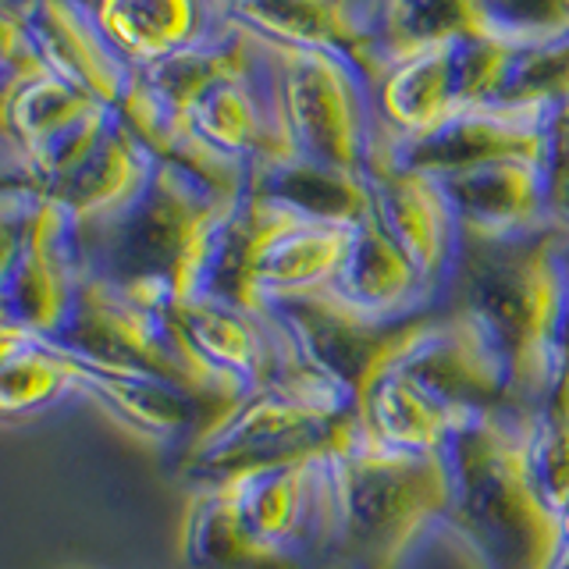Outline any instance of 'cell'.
Returning <instances> with one entry per match:
<instances>
[{"instance_id":"cell-1","label":"cell","mask_w":569,"mask_h":569,"mask_svg":"<svg viewBox=\"0 0 569 569\" xmlns=\"http://www.w3.org/2000/svg\"><path fill=\"white\" fill-rule=\"evenodd\" d=\"M452 307L473 310L495 335L509 367V406L541 413L556 388V349L562 317L559 221L506 239L459 231L452 267Z\"/></svg>"},{"instance_id":"cell-2","label":"cell","mask_w":569,"mask_h":569,"mask_svg":"<svg viewBox=\"0 0 569 569\" xmlns=\"http://www.w3.org/2000/svg\"><path fill=\"white\" fill-rule=\"evenodd\" d=\"M452 530L485 569H562L569 538L530 473L527 417L516 409L473 413L449 441Z\"/></svg>"},{"instance_id":"cell-3","label":"cell","mask_w":569,"mask_h":569,"mask_svg":"<svg viewBox=\"0 0 569 569\" xmlns=\"http://www.w3.org/2000/svg\"><path fill=\"white\" fill-rule=\"evenodd\" d=\"M231 200L192 171L157 160L147 189L114 218L82 228L86 274L153 310H174L203 289L207 246Z\"/></svg>"},{"instance_id":"cell-4","label":"cell","mask_w":569,"mask_h":569,"mask_svg":"<svg viewBox=\"0 0 569 569\" xmlns=\"http://www.w3.org/2000/svg\"><path fill=\"white\" fill-rule=\"evenodd\" d=\"M331 545L346 569H399L427 530L449 520V452H406L356 435L328 459Z\"/></svg>"},{"instance_id":"cell-5","label":"cell","mask_w":569,"mask_h":569,"mask_svg":"<svg viewBox=\"0 0 569 569\" xmlns=\"http://www.w3.org/2000/svg\"><path fill=\"white\" fill-rule=\"evenodd\" d=\"M363 431L360 399L310 367L253 388L186 452L192 485H221L239 473L302 459H331Z\"/></svg>"},{"instance_id":"cell-6","label":"cell","mask_w":569,"mask_h":569,"mask_svg":"<svg viewBox=\"0 0 569 569\" xmlns=\"http://www.w3.org/2000/svg\"><path fill=\"white\" fill-rule=\"evenodd\" d=\"M50 338L79 360L153 373L224 406H236L249 396L242 385L213 373L189 349L171 310H153L97 274H82L64 328Z\"/></svg>"},{"instance_id":"cell-7","label":"cell","mask_w":569,"mask_h":569,"mask_svg":"<svg viewBox=\"0 0 569 569\" xmlns=\"http://www.w3.org/2000/svg\"><path fill=\"white\" fill-rule=\"evenodd\" d=\"M267 47L274 100L292 153L367 174L378 114H370V86L346 58L331 50Z\"/></svg>"},{"instance_id":"cell-8","label":"cell","mask_w":569,"mask_h":569,"mask_svg":"<svg viewBox=\"0 0 569 569\" xmlns=\"http://www.w3.org/2000/svg\"><path fill=\"white\" fill-rule=\"evenodd\" d=\"M82 274V224L76 213L36 189H4V257H0L4 325L58 335L71 313Z\"/></svg>"},{"instance_id":"cell-9","label":"cell","mask_w":569,"mask_h":569,"mask_svg":"<svg viewBox=\"0 0 569 569\" xmlns=\"http://www.w3.org/2000/svg\"><path fill=\"white\" fill-rule=\"evenodd\" d=\"M263 310L289 335L299 360L349 388L356 399L399 360L427 313L409 320H378L346 302L331 284L299 296L263 299Z\"/></svg>"},{"instance_id":"cell-10","label":"cell","mask_w":569,"mask_h":569,"mask_svg":"<svg viewBox=\"0 0 569 569\" xmlns=\"http://www.w3.org/2000/svg\"><path fill=\"white\" fill-rule=\"evenodd\" d=\"M538 111L473 103L459 107L456 114L413 136L388 132L385 124H378L370 160H385V164H396L406 171L445 178L495 164V160H533L538 164Z\"/></svg>"},{"instance_id":"cell-11","label":"cell","mask_w":569,"mask_h":569,"mask_svg":"<svg viewBox=\"0 0 569 569\" xmlns=\"http://www.w3.org/2000/svg\"><path fill=\"white\" fill-rule=\"evenodd\" d=\"M391 367L417 378L462 413H491L509 406L506 356L473 310L449 307L445 313H427Z\"/></svg>"},{"instance_id":"cell-12","label":"cell","mask_w":569,"mask_h":569,"mask_svg":"<svg viewBox=\"0 0 569 569\" xmlns=\"http://www.w3.org/2000/svg\"><path fill=\"white\" fill-rule=\"evenodd\" d=\"M61 352L71 373V388H76L79 396H86L89 402H97L103 413H111L121 427H129V431L150 441H164V445L182 441L189 452L231 409L224 402H213V399L196 396V391L178 388L164 378H153V373L89 363V360H79V356H71L68 349Z\"/></svg>"},{"instance_id":"cell-13","label":"cell","mask_w":569,"mask_h":569,"mask_svg":"<svg viewBox=\"0 0 569 569\" xmlns=\"http://www.w3.org/2000/svg\"><path fill=\"white\" fill-rule=\"evenodd\" d=\"M171 317L178 331L186 335L189 349L213 373L242 385L246 391L307 367L289 342V335L278 328V320L267 310L257 313L210 296H196L182 307H174Z\"/></svg>"},{"instance_id":"cell-14","label":"cell","mask_w":569,"mask_h":569,"mask_svg":"<svg viewBox=\"0 0 569 569\" xmlns=\"http://www.w3.org/2000/svg\"><path fill=\"white\" fill-rule=\"evenodd\" d=\"M367 186L373 221L413 260L435 296L449 292L459 253V224L438 178L385 164V160H370Z\"/></svg>"},{"instance_id":"cell-15","label":"cell","mask_w":569,"mask_h":569,"mask_svg":"<svg viewBox=\"0 0 569 569\" xmlns=\"http://www.w3.org/2000/svg\"><path fill=\"white\" fill-rule=\"evenodd\" d=\"M231 488L246 520L267 541L310 559L331 545V480L328 459L284 462L271 470L239 473L221 480Z\"/></svg>"},{"instance_id":"cell-16","label":"cell","mask_w":569,"mask_h":569,"mask_svg":"<svg viewBox=\"0 0 569 569\" xmlns=\"http://www.w3.org/2000/svg\"><path fill=\"white\" fill-rule=\"evenodd\" d=\"M8 11L29 32L50 76L71 82L103 107L118 111V103L136 79V68L124 64L118 50L103 40L97 18L71 11L58 0H14Z\"/></svg>"},{"instance_id":"cell-17","label":"cell","mask_w":569,"mask_h":569,"mask_svg":"<svg viewBox=\"0 0 569 569\" xmlns=\"http://www.w3.org/2000/svg\"><path fill=\"white\" fill-rule=\"evenodd\" d=\"M186 124L207 147L228 157H239L246 164L292 153L278 118L274 76H271L267 47L260 43V61L249 71L210 86L186 111Z\"/></svg>"},{"instance_id":"cell-18","label":"cell","mask_w":569,"mask_h":569,"mask_svg":"<svg viewBox=\"0 0 569 569\" xmlns=\"http://www.w3.org/2000/svg\"><path fill=\"white\" fill-rule=\"evenodd\" d=\"M438 186L462 236L506 239L551 221L545 182L533 160H495L473 171L445 174Z\"/></svg>"},{"instance_id":"cell-19","label":"cell","mask_w":569,"mask_h":569,"mask_svg":"<svg viewBox=\"0 0 569 569\" xmlns=\"http://www.w3.org/2000/svg\"><path fill=\"white\" fill-rule=\"evenodd\" d=\"M296 221H299L296 213L271 200H260V196L242 192L239 200H231L218 224H213L200 296L260 313L263 310V299L257 292L260 260L267 253V246Z\"/></svg>"},{"instance_id":"cell-20","label":"cell","mask_w":569,"mask_h":569,"mask_svg":"<svg viewBox=\"0 0 569 569\" xmlns=\"http://www.w3.org/2000/svg\"><path fill=\"white\" fill-rule=\"evenodd\" d=\"M157 157L142 147L114 111L100 139L89 153L71 168L61 182H53L43 196L58 200L79 218V224H100L129 207L136 196L147 189Z\"/></svg>"},{"instance_id":"cell-21","label":"cell","mask_w":569,"mask_h":569,"mask_svg":"<svg viewBox=\"0 0 569 569\" xmlns=\"http://www.w3.org/2000/svg\"><path fill=\"white\" fill-rule=\"evenodd\" d=\"M246 192L271 200L296 213L299 221L356 228L370 218V186L367 174L317 164L299 153L271 160H253L246 174Z\"/></svg>"},{"instance_id":"cell-22","label":"cell","mask_w":569,"mask_h":569,"mask_svg":"<svg viewBox=\"0 0 569 569\" xmlns=\"http://www.w3.org/2000/svg\"><path fill=\"white\" fill-rule=\"evenodd\" d=\"M331 289L378 320H409L431 307V284L420 278L402 249L388 239V231L373 221V213L352 228L346 260L338 267Z\"/></svg>"},{"instance_id":"cell-23","label":"cell","mask_w":569,"mask_h":569,"mask_svg":"<svg viewBox=\"0 0 569 569\" xmlns=\"http://www.w3.org/2000/svg\"><path fill=\"white\" fill-rule=\"evenodd\" d=\"M182 562L189 569H302L307 559L271 545L246 520L228 485H196L182 512Z\"/></svg>"},{"instance_id":"cell-24","label":"cell","mask_w":569,"mask_h":569,"mask_svg":"<svg viewBox=\"0 0 569 569\" xmlns=\"http://www.w3.org/2000/svg\"><path fill=\"white\" fill-rule=\"evenodd\" d=\"M367 435L406 452H445L456 431L473 413H462L431 388L409 378L399 367H388L360 399Z\"/></svg>"},{"instance_id":"cell-25","label":"cell","mask_w":569,"mask_h":569,"mask_svg":"<svg viewBox=\"0 0 569 569\" xmlns=\"http://www.w3.org/2000/svg\"><path fill=\"white\" fill-rule=\"evenodd\" d=\"M260 61V40L236 26L221 22L218 32L196 36L192 43L178 47L164 58L136 68V82L168 107V111L182 114L200 100L210 86L221 79L242 76Z\"/></svg>"},{"instance_id":"cell-26","label":"cell","mask_w":569,"mask_h":569,"mask_svg":"<svg viewBox=\"0 0 569 569\" xmlns=\"http://www.w3.org/2000/svg\"><path fill=\"white\" fill-rule=\"evenodd\" d=\"M452 43L413 53V58H406L385 71L370 97L378 124H385L388 132L413 136L459 111L462 103L456 86Z\"/></svg>"},{"instance_id":"cell-27","label":"cell","mask_w":569,"mask_h":569,"mask_svg":"<svg viewBox=\"0 0 569 569\" xmlns=\"http://www.w3.org/2000/svg\"><path fill=\"white\" fill-rule=\"evenodd\" d=\"M203 0H100L97 26L118 58L142 68L203 36Z\"/></svg>"},{"instance_id":"cell-28","label":"cell","mask_w":569,"mask_h":569,"mask_svg":"<svg viewBox=\"0 0 569 569\" xmlns=\"http://www.w3.org/2000/svg\"><path fill=\"white\" fill-rule=\"evenodd\" d=\"M470 32H477L470 0H381L378 18L367 29V53L381 82L391 64Z\"/></svg>"},{"instance_id":"cell-29","label":"cell","mask_w":569,"mask_h":569,"mask_svg":"<svg viewBox=\"0 0 569 569\" xmlns=\"http://www.w3.org/2000/svg\"><path fill=\"white\" fill-rule=\"evenodd\" d=\"M352 239V228L342 224H313L296 221L267 246L257 271L260 299L299 296L310 289H325L335 281L338 267L346 260V249Z\"/></svg>"},{"instance_id":"cell-30","label":"cell","mask_w":569,"mask_h":569,"mask_svg":"<svg viewBox=\"0 0 569 569\" xmlns=\"http://www.w3.org/2000/svg\"><path fill=\"white\" fill-rule=\"evenodd\" d=\"M71 373L64 352L47 335L4 325L0 328V409L4 417L32 413L68 396Z\"/></svg>"},{"instance_id":"cell-31","label":"cell","mask_w":569,"mask_h":569,"mask_svg":"<svg viewBox=\"0 0 569 569\" xmlns=\"http://www.w3.org/2000/svg\"><path fill=\"white\" fill-rule=\"evenodd\" d=\"M93 107H100V100L43 71L22 86L4 89V142L26 153Z\"/></svg>"},{"instance_id":"cell-32","label":"cell","mask_w":569,"mask_h":569,"mask_svg":"<svg viewBox=\"0 0 569 569\" xmlns=\"http://www.w3.org/2000/svg\"><path fill=\"white\" fill-rule=\"evenodd\" d=\"M559 97H569V32L551 43L509 50L491 103L538 111Z\"/></svg>"},{"instance_id":"cell-33","label":"cell","mask_w":569,"mask_h":569,"mask_svg":"<svg viewBox=\"0 0 569 569\" xmlns=\"http://www.w3.org/2000/svg\"><path fill=\"white\" fill-rule=\"evenodd\" d=\"M480 36L509 50L551 43L569 32V0H470Z\"/></svg>"},{"instance_id":"cell-34","label":"cell","mask_w":569,"mask_h":569,"mask_svg":"<svg viewBox=\"0 0 569 569\" xmlns=\"http://www.w3.org/2000/svg\"><path fill=\"white\" fill-rule=\"evenodd\" d=\"M527 456L541 498L556 516L569 512V402H548L527 417Z\"/></svg>"},{"instance_id":"cell-35","label":"cell","mask_w":569,"mask_h":569,"mask_svg":"<svg viewBox=\"0 0 569 569\" xmlns=\"http://www.w3.org/2000/svg\"><path fill=\"white\" fill-rule=\"evenodd\" d=\"M538 129H541L538 171L545 182L548 210L556 218V210L562 207L569 192V97L538 107Z\"/></svg>"},{"instance_id":"cell-36","label":"cell","mask_w":569,"mask_h":569,"mask_svg":"<svg viewBox=\"0 0 569 569\" xmlns=\"http://www.w3.org/2000/svg\"><path fill=\"white\" fill-rule=\"evenodd\" d=\"M4 43H0V71H4V89H14L22 86L36 76H43L47 64L40 61V53H36L29 32L22 29V22L4 11Z\"/></svg>"},{"instance_id":"cell-37","label":"cell","mask_w":569,"mask_h":569,"mask_svg":"<svg viewBox=\"0 0 569 569\" xmlns=\"http://www.w3.org/2000/svg\"><path fill=\"white\" fill-rule=\"evenodd\" d=\"M559 246H562V317H559V349H556V388H551L548 402H569V224L566 221H559Z\"/></svg>"},{"instance_id":"cell-38","label":"cell","mask_w":569,"mask_h":569,"mask_svg":"<svg viewBox=\"0 0 569 569\" xmlns=\"http://www.w3.org/2000/svg\"><path fill=\"white\" fill-rule=\"evenodd\" d=\"M58 4L71 8V11H79V14H89V18H97V8H100V0H58Z\"/></svg>"},{"instance_id":"cell-39","label":"cell","mask_w":569,"mask_h":569,"mask_svg":"<svg viewBox=\"0 0 569 569\" xmlns=\"http://www.w3.org/2000/svg\"><path fill=\"white\" fill-rule=\"evenodd\" d=\"M556 221H566V224H569V192H566V200H562V207L556 210Z\"/></svg>"},{"instance_id":"cell-40","label":"cell","mask_w":569,"mask_h":569,"mask_svg":"<svg viewBox=\"0 0 569 569\" xmlns=\"http://www.w3.org/2000/svg\"><path fill=\"white\" fill-rule=\"evenodd\" d=\"M562 523H566V538H569V512L562 516Z\"/></svg>"},{"instance_id":"cell-41","label":"cell","mask_w":569,"mask_h":569,"mask_svg":"<svg viewBox=\"0 0 569 569\" xmlns=\"http://www.w3.org/2000/svg\"><path fill=\"white\" fill-rule=\"evenodd\" d=\"M562 569H569V559H566V562H562Z\"/></svg>"}]
</instances>
